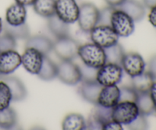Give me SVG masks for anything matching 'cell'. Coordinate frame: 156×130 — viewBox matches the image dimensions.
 I'll return each mask as SVG.
<instances>
[{
    "mask_svg": "<svg viewBox=\"0 0 156 130\" xmlns=\"http://www.w3.org/2000/svg\"><path fill=\"white\" fill-rule=\"evenodd\" d=\"M78 56L85 65L98 69L106 63L105 49L94 43H86L79 46Z\"/></svg>",
    "mask_w": 156,
    "mask_h": 130,
    "instance_id": "cell-1",
    "label": "cell"
},
{
    "mask_svg": "<svg viewBox=\"0 0 156 130\" xmlns=\"http://www.w3.org/2000/svg\"><path fill=\"white\" fill-rule=\"evenodd\" d=\"M140 114L136 102L132 101L119 102L112 108V119L122 125H127Z\"/></svg>",
    "mask_w": 156,
    "mask_h": 130,
    "instance_id": "cell-2",
    "label": "cell"
},
{
    "mask_svg": "<svg viewBox=\"0 0 156 130\" xmlns=\"http://www.w3.org/2000/svg\"><path fill=\"white\" fill-rule=\"evenodd\" d=\"M100 10L93 3L85 2L79 6L78 24L82 32L89 33L98 24Z\"/></svg>",
    "mask_w": 156,
    "mask_h": 130,
    "instance_id": "cell-3",
    "label": "cell"
},
{
    "mask_svg": "<svg viewBox=\"0 0 156 130\" xmlns=\"http://www.w3.org/2000/svg\"><path fill=\"white\" fill-rule=\"evenodd\" d=\"M111 26L119 37H129L135 31V21L126 12L117 8L111 14Z\"/></svg>",
    "mask_w": 156,
    "mask_h": 130,
    "instance_id": "cell-4",
    "label": "cell"
},
{
    "mask_svg": "<svg viewBox=\"0 0 156 130\" xmlns=\"http://www.w3.org/2000/svg\"><path fill=\"white\" fill-rule=\"evenodd\" d=\"M123 70L120 65L112 63H105L98 69L96 80L102 86L117 85L123 77Z\"/></svg>",
    "mask_w": 156,
    "mask_h": 130,
    "instance_id": "cell-5",
    "label": "cell"
},
{
    "mask_svg": "<svg viewBox=\"0 0 156 130\" xmlns=\"http://www.w3.org/2000/svg\"><path fill=\"white\" fill-rule=\"evenodd\" d=\"M89 34L91 41L104 49L118 43L119 36L111 25L98 24Z\"/></svg>",
    "mask_w": 156,
    "mask_h": 130,
    "instance_id": "cell-6",
    "label": "cell"
},
{
    "mask_svg": "<svg viewBox=\"0 0 156 130\" xmlns=\"http://www.w3.org/2000/svg\"><path fill=\"white\" fill-rule=\"evenodd\" d=\"M79 43L69 36L56 38L53 50L61 61H73L78 56Z\"/></svg>",
    "mask_w": 156,
    "mask_h": 130,
    "instance_id": "cell-7",
    "label": "cell"
},
{
    "mask_svg": "<svg viewBox=\"0 0 156 130\" xmlns=\"http://www.w3.org/2000/svg\"><path fill=\"white\" fill-rule=\"evenodd\" d=\"M57 77L67 85H76L82 79L80 67L73 61H61L57 64Z\"/></svg>",
    "mask_w": 156,
    "mask_h": 130,
    "instance_id": "cell-8",
    "label": "cell"
},
{
    "mask_svg": "<svg viewBox=\"0 0 156 130\" xmlns=\"http://www.w3.org/2000/svg\"><path fill=\"white\" fill-rule=\"evenodd\" d=\"M123 70L130 77L138 76L146 70V64L143 57L136 52L125 53L121 62Z\"/></svg>",
    "mask_w": 156,
    "mask_h": 130,
    "instance_id": "cell-9",
    "label": "cell"
},
{
    "mask_svg": "<svg viewBox=\"0 0 156 130\" xmlns=\"http://www.w3.org/2000/svg\"><path fill=\"white\" fill-rule=\"evenodd\" d=\"M79 13V6L76 0H56V15L67 24L77 21Z\"/></svg>",
    "mask_w": 156,
    "mask_h": 130,
    "instance_id": "cell-10",
    "label": "cell"
},
{
    "mask_svg": "<svg viewBox=\"0 0 156 130\" xmlns=\"http://www.w3.org/2000/svg\"><path fill=\"white\" fill-rule=\"evenodd\" d=\"M44 54L33 47H25L21 56V64L28 73L37 75L42 67Z\"/></svg>",
    "mask_w": 156,
    "mask_h": 130,
    "instance_id": "cell-11",
    "label": "cell"
},
{
    "mask_svg": "<svg viewBox=\"0 0 156 130\" xmlns=\"http://www.w3.org/2000/svg\"><path fill=\"white\" fill-rule=\"evenodd\" d=\"M21 64V56L15 50L0 52V73L9 75Z\"/></svg>",
    "mask_w": 156,
    "mask_h": 130,
    "instance_id": "cell-12",
    "label": "cell"
},
{
    "mask_svg": "<svg viewBox=\"0 0 156 130\" xmlns=\"http://www.w3.org/2000/svg\"><path fill=\"white\" fill-rule=\"evenodd\" d=\"M102 87L96 80H82L78 92L82 99L95 105Z\"/></svg>",
    "mask_w": 156,
    "mask_h": 130,
    "instance_id": "cell-13",
    "label": "cell"
},
{
    "mask_svg": "<svg viewBox=\"0 0 156 130\" xmlns=\"http://www.w3.org/2000/svg\"><path fill=\"white\" fill-rule=\"evenodd\" d=\"M120 100V87L117 85L102 87L98 97L97 104L102 106L113 108Z\"/></svg>",
    "mask_w": 156,
    "mask_h": 130,
    "instance_id": "cell-14",
    "label": "cell"
},
{
    "mask_svg": "<svg viewBox=\"0 0 156 130\" xmlns=\"http://www.w3.org/2000/svg\"><path fill=\"white\" fill-rule=\"evenodd\" d=\"M119 9L126 12L135 22L143 20L146 15V7L138 0H125Z\"/></svg>",
    "mask_w": 156,
    "mask_h": 130,
    "instance_id": "cell-15",
    "label": "cell"
},
{
    "mask_svg": "<svg viewBox=\"0 0 156 130\" xmlns=\"http://www.w3.org/2000/svg\"><path fill=\"white\" fill-rule=\"evenodd\" d=\"M2 80L4 81L9 86L12 93V101L18 102L25 99L27 94V90L21 80L16 76L4 75Z\"/></svg>",
    "mask_w": 156,
    "mask_h": 130,
    "instance_id": "cell-16",
    "label": "cell"
},
{
    "mask_svg": "<svg viewBox=\"0 0 156 130\" xmlns=\"http://www.w3.org/2000/svg\"><path fill=\"white\" fill-rule=\"evenodd\" d=\"M27 11L25 6L15 2L7 9L5 12V21L11 25H20L25 23Z\"/></svg>",
    "mask_w": 156,
    "mask_h": 130,
    "instance_id": "cell-17",
    "label": "cell"
},
{
    "mask_svg": "<svg viewBox=\"0 0 156 130\" xmlns=\"http://www.w3.org/2000/svg\"><path fill=\"white\" fill-rule=\"evenodd\" d=\"M53 41L44 35L30 36L26 39L25 47H33L44 55H48L53 50Z\"/></svg>",
    "mask_w": 156,
    "mask_h": 130,
    "instance_id": "cell-18",
    "label": "cell"
},
{
    "mask_svg": "<svg viewBox=\"0 0 156 130\" xmlns=\"http://www.w3.org/2000/svg\"><path fill=\"white\" fill-rule=\"evenodd\" d=\"M47 19H48L47 26H48L49 30L56 38L69 36V24L61 20L56 14Z\"/></svg>",
    "mask_w": 156,
    "mask_h": 130,
    "instance_id": "cell-19",
    "label": "cell"
},
{
    "mask_svg": "<svg viewBox=\"0 0 156 130\" xmlns=\"http://www.w3.org/2000/svg\"><path fill=\"white\" fill-rule=\"evenodd\" d=\"M154 81L152 75L145 70L141 74L131 77V87L138 93H149Z\"/></svg>",
    "mask_w": 156,
    "mask_h": 130,
    "instance_id": "cell-20",
    "label": "cell"
},
{
    "mask_svg": "<svg viewBox=\"0 0 156 130\" xmlns=\"http://www.w3.org/2000/svg\"><path fill=\"white\" fill-rule=\"evenodd\" d=\"M62 127L64 130L86 129V121L81 114L70 113L64 118Z\"/></svg>",
    "mask_w": 156,
    "mask_h": 130,
    "instance_id": "cell-21",
    "label": "cell"
},
{
    "mask_svg": "<svg viewBox=\"0 0 156 130\" xmlns=\"http://www.w3.org/2000/svg\"><path fill=\"white\" fill-rule=\"evenodd\" d=\"M40 79L50 81L57 76V64H55L48 55H44L42 67L37 74Z\"/></svg>",
    "mask_w": 156,
    "mask_h": 130,
    "instance_id": "cell-22",
    "label": "cell"
},
{
    "mask_svg": "<svg viewBox=\"0 0 156 130\" xmlns=\"http://www.w3.org/2000/svg\"><path fill=\"white\" fill-rule=\"evenodd\" d=\"M33 8L40 16L48 18L56 14V0H35Z\"/></svg>",
    "mask_w": 156,
    "mask_h": 130,
    "instance_id": "cell-23",
    "label": "cell"
},
{
    "mask_svg": "<svg viewBox=\"0 0 156 130\" xmlns=\"http://www.w3.org/2000/svg\"><path fill=\"white\" fill-rule=\"evenodd\" d=\"M2 32L9 34L15 39H27L30 37V31L26 23L20 25H11L7 22L3 23Z\"/></svg>",
    "mask_w": 156,
    "mask_h": 130,
    "instance_id": "cell-24",
    "label": "cell"
},
{
    "mask_svg": "<svg viewBox=\"0 0 156 130\" xmlns=\"http://www.w3.org/2000/svg\"><path fill=\"white\" fill-rule=\"evenodd\" d=\"M18 122L16 112L13 108L9 106L0 110V128L9 129L15 126Z\"/></svg>",
    "mask_w": 156,
    "mask_h": 130,
    "instance_id": "cell-25",
    "label": "cell"
},
{
    "mask_svg": "<svg viewBox=\"0 0 156 130\" xmlns=\"http://www.w3.org/2000/svg\"><path fill=\"white\" fill-rule=\"evenodd\" d=\"M137 106L140 110V113L144 116H150L154 114L155 111V106L150 97L149 93H138L136 101Z\"/></svg>",
    "mask_w": 156,
    "mask_h": 130,
    "instance_id": "cell-26",
    "label": "cell"
},
{
    "mask_svg": "<svg viewBox=\"0 0 156 130\" xmlns=\"http://www.w3.org/2000/svg\"><path fill=\"white\" fill-rule=\"evenodd\" d=\"M106 63L118 64L121 66L122 60L125 54L124 49L121 44L117 43L114 45L105 48Z\"/></svg>",
    "mask_w": 156,
    "mask_h": 130,
    "instance_id": "cell-27",
    "label": "cell"
},
{
    "mask_svg": "<svg viewBox=\"0 0 156 130\" xmlns=\"http://www.w3.org/2000/svg\"><path fill=\"white\" fill-rule=\"evenodd\" d=\"M91 116L95 119H97L99 122L104 125L111 120H112V108H108V107L102 106L95 104L94 108L93 109L91 113Z\"/></svg>",
    "mask_w": 156,
    "mask_h": 130,
    "instance_id": "cell-28",
    "label": "cell"
},
{
    "mask_svg": "<svg viewBox=\"0 0 156 130\" xmlns=\"http://www.w3.org/2000/svg\"><path fill=\"white\" fill-rule=\"evenodd\" d=\"M12 101V93L9 86L3 80H0V110L10 106Z\"/></svg>",
    "mask_w": 156,
    "mask_h": 130,
    "instance_id": "cell-29",
    "label": "cell"
},
{
    "mask_svg": "<svg viewBox=\"0 0 156 130\" xmlns=\"http://www.w3.org/2000/svg\"><path fill=\"white\" fill-rule=\"evenodd\" d=\"M0 34V52L15 50L16 47V39L4 32Z\"/></svg>",
    "mask_w": 156,
    "mask_h": 130,
    "instance_id": "cell-30",
    "label": "cell"
},
{
    "mask_svg": "<svg viewBox=\"0 0 156 130\" xmlns=\"http://www.w3.org/2000/svg\"><path fill=\"white\" fill-rule=\"evenodd\" d=\"M137 96H138V93L132 87L123 86L120 88V100L119 102H123V101L136 102Z\"/></svg>",
    "mask_w": 156,
    "mask_h": 130,
    "instance_id": "cell-31",
    "label": "cell"
},
{
    "mask_svg": "<svg viewBox=\"0 0 156 130\" xmlns=\"http://www.w3.org/2000/svg\"><path fill=\"white\" fill-rule=\"evenodd\" d=\"M129 129L133 130H144L149 128V123L146 119V116L140 113L136 119L133 121L130 124L127 125Z\"/></svg>",
    "mask_w": 156,
    "mask_h": 130,
    "instance_id": "cell-32",
    "label": "cell"
},
{
    "mask_svg": "<svg viewBox=\"0 0 156 130\" xmlns=\"http://www.w3.org/2000/svg\"><path fill=\"white\" fill-rule=\"evenodd\" d=\"M115 9L116 8L112 7V6H108V7H105L102 9L101 10H100L98 24L111 25V14Z\"/></svg>",
    "mask_w": 156,
    "mask_h": 130,
    "instance_id": "cell-33",
    "label": "cell"
},
{
    "mask_svg": "<svg viewBox=\"0 0 156 130\" xmlns=\"http://www.w3.org/2000/svg\"><path fill=\"white\" fill-rule=\"evenodd\" d=\"M148 72L152 75L154 80H156V54L153 55L148 62Z\"/></svg>",
    "mask_w": 156,
    "mask_h": 130,
    "instance_id": "cell-34",
    "label": "cell"
},
{
    "mask_svg": "<svg viewBox=\"0 0 156 130\" xmlns=\"http://www.w3.org/2000/svg\"><path fill=\"white\" fill-rule=\"evenodd\" d=\"M104 130H122L123 129V126L120 123L116 122L115 120L112 119L108 123L105 124L104 125Z\"/></svg>",
    "mask_w": 156,
    "mask_h": 130,
    "instance_id": "cell-35",
    "label": "cell"
},
{
    "mask_svg": "<svg viewBox=\"0 0 156 130\" xmlns=\"http://www.w3.org/2000/svg\"><path fill=\"white\" fill-rule=\"evenodd\" d=\"M148 18H149V21L150 22V24L153 27L156 28V5L150 9Z\"/></svg>",
    "mask_w": 156,
    "mask_h": 130,
    "instance_id": "cell-36",
    "label": "cell"
},
{
    "mask_svg": "<svg viewBox=\"0 0 156 130\" xmlns=\"http://www.w3.org/2000/svg\"><path fill=\"white\" fill-rule=\"evenodd\" d=\"M149 93V95H150V97L151 99H152V102H153L154 106H155V109L156 110V80L154 81V83L152 84Z\"/></svg>",
    "mask_w": 156,
    "mask_h": 130,
    "instance_id": "cell-37",
    "label": "cell"
},
{
    "mask_svg": "<svg viewBox=\"0 0 156 130\" xmlns=\"http://www.w3.org/2000/svg\"><path fill=\"white\" fill-rule=\"evenodd\" d=\"M124 1L125 0H105L108 6L114 8L119 7Z\"/></svg>",
    "mask_w": 156,
    "mask_h": 130,
    "instance_id": "cell-38",
    "label": "cell"
},
{
    "mask_svg": "<svg viewBox=\"0 0 156 130\" xmlns=\"http://www.w3.org/2000/svg\"><path fill=\"white\" fill-rule=\"evenodd\" d=\"M15 2L18 4L22 5L24 6H33L35 0H15Z\"/></svg>",
    "mask_w": 156,
    "mask_h": 130,
    "instance_id": "cell-39",
    "label": "cell"
},
{
    "mask_svg": "<svg viewBox=\"0 0 156 130\" xmlns=\"http://www.w3.org/2000/svg\"><path fill=\"white\" fill-rule=\"evenodd\" d=\"M143 4L144 5L145 7L151 9L156 5V0H143Z\"/></svg>",
    "mask_w": 156,
    "mask_h": 130,
    "instance_id": "cell-40",
    "label": "cell"
},
{
    "mask_svg": "<svg viewBox=\"0 0 156 130\" xmlns=\"http://www.w3.org/2000/svg\"><path fill=\"white\" fill-rule=\"evenodd\" d=\"M2 25H3L2 20V18H0V34H1L2 32Z\"/></svg>",
    "mask_w": 156,
    "mask_h": 130,
    "instance_id": "cell-41",
    "label": "cell"
},
{
    "mask_svg": "<svg viewBox=\"0 0 156 130\" xmlns=\"http://www.w3.org/2000/svg\"><path fill=\"white\" fill-rule=\"evenodd\" d=\"M3 76H4V75H2V73H0V80H1L2 79Z\"/></svg>",
    "mask_w": 156,
    "mask_h": 130,
    "instance_id": "cell-42",
    "label": "cell"
},
{
    "mask_svg": "<svg viewBox=\"0 0 156 130\" xmlns=\"http://www.w3.org/2000/svg\"><path fill=\"white\" fill-rule=\"evenodd\" d=\"M154 114H155V116H156V110H155V113H154Z\"/></svg>",
    "mask_w": 156,
    "mask_h": 130,
    "instance_id": "cell-43",
    "label": "cell"
}]
</instances>
